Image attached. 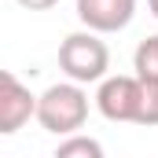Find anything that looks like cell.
<instances>
[{
	"instance_id": "6",
	"label": "cell",
	"mask_w": 158,
	"mask_h": 158,
	"mask_svg": "<svg viewBox=\"0 0 158 158\" xmlns=\"http://www.w3.org/2000/svg\"><path fill=\"white\" fill-rule=\"evenodd\" d=\"M132 77L140 81H158V33L155 37H143L132 52Z\"/></svg>"
},
{
	"instance_id": "10",
	"label": "cell",
	"mask_w": 158,
	"mask_h": 158,
	"mask_svg": "<svg viewBox=\"0 0 158 158\" xmlns=\"http://www.w3.org/2000/svg\"><path fill=\"white\" fill-rule=\"evenodd\" d=\"M147 11H151V15L158 19V0H147Z\"/></svg>"
},
{
	"instance_id": "3",
	"label": "cell",
	"mask_w": 158,
	"mask_h": 158,
	"mask_svg": "<svg viewBox=\"0 0 158 158\" xmlns=\"http://www.w3.org/2000/svg\"><path fill=\"white\" fill-rule=\"evenodd\" d=\"M96 107L107 121H132L136 125V110H140V77L132 74H114V77L99 81L96 92Z\"/></svg>"
},
{
	"instance_id": "1",
	"label": "cell",
	"mask_w": 158,
	"mask_h": 158,
	"mask_svg": "<svg viewBox=\"0 0 158 158\" xmlns=\"http://www.w3.org/2000/svg\"><path fill=\"white\" fill-rule=\"evenodd\" d=\"M33 118L40 121L44 132H55V136H74V132H81L85 121H88V92H85V85H74V81L48 85L37 96Z\"/></svg>"
},
{
	"instance_id": "5",
	"label": "cell",
	"mask_w": 158,
	"mask_h": 158,
	"mask_svg": "<svg viewBox=\"0 0 158 158\" xmlns=\"http://www.w3.org/2000/svg\"><path fill=\"white\" fill-rule=\"evenodd\" d=\"M136 0H77V19L88 33H118L132 22Z\"/></svg>"
},
{
	"instance_id": "2",
	"label": "cell",
	"mask_w": 158,
	"mask_h": 158,
	"mask_svg": "<svg viewBox=\"0 0 158 158\" xmlns=\"http://www.w3.org/2000/svg\"><path fill=\"white\" fill-rule=\"evenodd\" d=\"M59 70L74 85L103 81L110 70V48L99 40V33L77 30V33L63 37V44H59Z\"/></svg>"
},
{
	"instance_id": "7",
	"label": "cell",
	"mask_w": 158,
	"mask_h": 158,
	"mask_svg": "<svg viewBox=\"0 0 158 158\" xmlns=\"http://www.w3.org/2000/svg\"><path fill=\"white\" fill-rule=\"evenodd\" d=\"M52 158H107V155H103V143H99L96 136L74 132V136H66V140L55 147Z\"/></svg>"
},
{
	"instance_id": "9",
	"label": "cell",
	"mask_w": 158,
	"mask_h": 158,
	"mask_svg": "<svg viewBox=\"0 0 158 158\" xmlns=\"http://www.w3.org/2000/svg\"><path fill=\"white\" fill-rule=\"evenodd\" d=\"M22 7H30V11H48V7H55L59 0H19Z\"/></svg>"
},
{
	"instance_id": "4",
	"label": "cell",
	"mask_w": 158,
	"mask_h": 158,
	"mask_svg": "<svg viewBox=\"0 0 158 158\" xmlns=\"http://www.w3.org/2000/svg\"><path fill=\"white\" fill-rule=\"evenodd\" d=\"M33 110H37V96L11 70H0V136H15L19 129H26Z\"/></svg>"
},
{
	"instance_id": "8",
	"label": "cell",
	"mask_w": 158,
	"mask_h": 158,
	"mask_svg": "<svg viewBox=\"0 0 158 158\" xmlns=\"http://www.w3.org/2000/svg\"><path fill=\"white\" fill-rule=\"evenodd\" d=\"M136 125H158V81H140V110Z\"/></svg>"
}]
</instances>
